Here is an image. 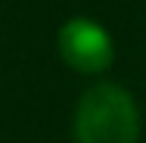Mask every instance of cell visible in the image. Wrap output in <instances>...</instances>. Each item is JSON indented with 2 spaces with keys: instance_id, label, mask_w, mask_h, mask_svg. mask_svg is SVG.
I'll list each match as a JSON object with an SVG mask.
<instances>
[{
  "instance_id": "cell-1",
  "label": "cell",
  "mask_w": 146,
  "mask_h": 143,
  "mask_svg": "<svg viewBox=\"0 0 146 143\" xmlns=\"http://www.w3.org/2000/svg\"><path fill=\"white\" fill-rule=\"evenodd\" d=\"M140 109L118 84H96L84 90L75 109V143H137Z\"/></svg>"
},
{
  "instance_id": "cell-2",
  "label": "cell",
  "mask_w": 146,
  "mask_h": 143,
  "mask_svg": "<svg viewBox=\"0 0 146 143\" xmlns=\"http://www.w3.org/2000/svg\"><path fill=\"white\" fill-rule=\"evenodd\" d=\"M59 56L68 69L81 75H100L112 65L115 47H112L109 31L100 22L75 16L59 28Z\"/></svg>"
}]
</instances>
